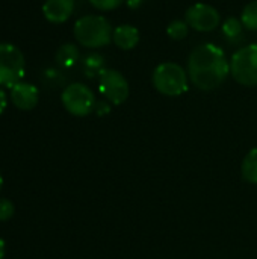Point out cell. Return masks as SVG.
<instances>
[{
  "mask_svg": "<svg viewBox=\"0 0 257 259\" xmlns=\"http://www.w3.org/2000/svg\"><path fill=\"white\" fill-rule=\"evenodd\" d=\"M5 258V241L0 238V259Z\"/></svg>",
  "mask_w": 257,
  "mask_h": 259,
  "instance_id": "7402d4cb",
  "label": "cell"
},
{
  "mask_svg": "<svg viewBox=\"0 0 257 259\" xmlns=\"http://www.w3.org/2000/svg\"><path fill=\"white\" fill-rule=\"evenodd\" d=\"M124 0H89V3L98 11H112L123 5Z\"/></svg>",
  "mask_w": 257,
  "mask_h": 259,
  "instance_id": "ac0fdd59",
  "label": "cell"
},
{
  "mask_svg": "<svg viewBox=\"0 0 257 259\" xmlns=\"http://www.w3.org/2000/svg\"><path fill=\"white\" fill-rule=\"evenodd\" d=\"M188 30H189L188 23L182 21V20H174L167 27V33L173 39H183V38H186L188 36Z\"/></svg>",
  "mask_w": 257,
  "mask_h": 259,
  "instance_id": "e0dca14e",
  "label": "cell"
},
{
  "mask_svg": "<svg viewBox=\"0 0 257 259\" xmlns=\"http://www.w3.org/2000/svg\"><path fill=\"white\" fill-rule=\"evenodd\" d=\"M241 21L244 24L245 29L248 30H257V0L250 2L241 15Z\"/></svg>",
  "mask_w": 257,
  "mask_h": 259,
  "instance_id": "2e32d148",
  "label": "cell"
},
{
  "mask_svg": "<svg viewBox=\"0 0 257 259\" xmlns=\"http://www.w3.org/2000/svg\"><path fill=\"white\" fill-rule=\"evenodd\" d=\"M14 205L8 199H0V222H6L14 215Z\"/></svg>",
  "mask_w": 257,
  "mask_h": 259,
  "instance_id": "d6986e66",
  "label": "cell"
},
{
  "mask_svg": "<svg viewBox=\"0 0 257 259\" xmlns=\"http://www.w3.org/2000/svg\"><path fill=\"white\" fill-rule=\"evenodd\" d=\"M141 2H144V0H129V5L130 6H138Z\"/></svg>",
  "mask_w": 257,
  "mask_h": 259,
  "instance_id": "603a6c76",
  "label": "cell"
},
{
  "mask_svg": "<svg viewBox=\"0 0 257 259\" xmlns=\"http://www.w3.org/2000/svg\"><path fill=\"white\" fill-rule=\"evenodd\" d=\"M242 176L250 184H257V149H251L242 161Z\"/></svg>",
  "mask_w": 257,
  "mask_h": 259,
  "instance_id": "5bb4252c",
  "label": "cell"
},
{
  "mask_svg": "<svg viewBox=\"0 0 257 259\" xmlns=\"http://www.w3.org/2000/svg\"><path fill=\"white\" fill-rule=\"evenodd\" d=\"M191 82L204 91L218 88L230 74V61L223 49L212 42L195 47L188 59Z\"/></svg>",
  "mask_w": 257,
  "mask_h": 259,
  "instance_id": "6da1fadb",
  "label": "cell"
},
{
  "mask_svg": "<svg viewBox=\"0 0 257 259\" xmlns=\"http://www.w3.org/2000/svg\"><path fill=\"white\" fill-rule=\"evenodd\" d=\"M232 77L245 87L257 85V44L239 49L230 61Z\"/></svg>",
  "mask_w": 257,
  "mask_h": 259,
  "instance_id": "5b68a950",
  "label": "cell"
},
{
  "mask_svg": "<svg viewBox=\"0 0 257 259\" xmlns=\"http://www.w3.org/2000/svg\"><path fill=\"white\" fill-rule=\"evenodd\" d=\"M153 85L161 94L176 97L188 90V76L179 64L164 62L153 71Z\"/></svg>",
  "mask_w": 257,
  "mask_h": 259,
  "instance_id": "3957f363",
  "label": "cell"
},
{
  "mask_svg": "<svg viewBox=\"0 0 257 259\" xmlns=\"http://www.w3.org/2000/svg\"><path fill=\"white\" fill-rule=\"evenodd\" d=\"M98 90L101 96L114 105H121L129 97V83L126 77L111 68H105L98 76Z\"/></svg>",
  "mask_w": 257,
  "mask_h": 259,
  "instance_id": "52a82bcc",
  "label": "cell"
},
{
  "mask_svg": "<svg viewBox=\"0 0 257 259\" xmlns=\"http://www.w3.org/2000/svg\"><path fill=\"white\" fill-rule=\"evenodd\" d=\"M2 185H3V178H2V175H0V190H2Z\"/></svg>",
  "mask_w": 257,
  "mask_h": 259,
  "instance_id": "cb8c5ba5",
  "label": "cell"
},
{
  "mask_svg": "<svg viewBox=\"0 0 257 259\" xmlns=\"http://www.w3.org/2000/svg\"><path fill=\"white\" fill-rule=\"evenodd\" d=\"M95 109H97L98 115H105L111 111V106L106 102H98V103H95Z\"/></svg>",
  "mask_w": 257,
  "mask_h": 259,
  "instance_id": "ffe728a7",
  "label": "cell"
},
{
  "mask_svg": "<svg viewBox=\"0 0 257 259\" xmlns=\"http://www.w3.org/2000/svg\"><path fill=\"white\" fill-rule=\"evenodd\" d=\"M242 29H244V24L241 20L232 17V18H227L224 23H223V33L227 39L230 41H235L238 38H241V33H242Z\"/></svg>",
  "mask_w": 257,
  "mask_h": 259,
  "instance_id": "9a60e30c",
  "label": "cell"
},
{
  "mask_svg": "<svg viewBox=\"0 0 257 259\" xmlns=\"http://www.w3.org/2000/svg\"><path fill=\"white\" fill-rule=\"evenodd\" d=\"M11 100L15 108L21 111H30L38 105L39 91L35 85L21 80L11 88Z\"/></svg>",
  "mask_w": 257,
  "mask_h": 259,
  "instance_id": "9c48e42d",
  "label": "cell"
},
{
  "mask_svg": "<svg viewBox=\"0 0 257 259\" xmlns=\"http://www.w3.org/2000/svg\"><path fill=\"white\" fill-rule=\"evenodd\" d=\"M112 41L121 50H132L139 42V30L135 26H130V24L118 26L114 30Z\"/></svg>",
  "mask_w": 257,
  "mask_h": 259,
  "instance_id": "8fae6325",
  "label": "cell"
},
{
  "mask_svg": "<svg viewBox=\"0 0 257 259\" xmlns=\"http://www.w3.org/2000/svg\"><path fill=\"white\" fill-rule=\"evenodd\" d=\"M6 105H8V99H6V93L2 90V87H0V114L5 111V108H6Z\"/></svg>",
  "mask_w": 257,
  "mask_h": 259,
  "instance_id": "44dd1931",
  "label": "cell"
},
{
  "mask_svg": "<svg viewBox=\"0 0 257 259\" xmlns=\"http://www.w3.org/2000/svg\"><path fill=\"white\" fill-rule=\"evenodd\" d=\"M26 61L21 50L9 42H0V87L12 88L21 82Z\"/></svg>",
  "mask_w": 257,
  "mask_h": 259,
  "instance_id": "277c9868",
  "label": "cell"
},
{
  "mask_svg": "<svg viewBox=\"0 0 257 259\" xmlns=\"http://www.w3.org/2000/svg\"><path fill=\"white\" fill-rule=\"evenodd\" d=\"M62 105L64 108L76 117H85L92 112L95 108V96L89 87L83 83H71L62 93Z\"/></svg>",
  "mask_w": 257,
  "mask_h": 259,
  "instance_id": "8992f818",
  "label": "cell"
},
{
  "mask_svg": "<svg viewBox=\"0 0 257 259\" xmlns=\"http://www.w3.org/2000/svg\"><path fill=\"white\" fill-rule=\"evenodd\" d=\"M82 65L88 77H95V76H100L101 71L105 70V58L98 53H89L85 56Z\"/></svg>",
  "mask_w": 257,
  "mask_h": 259,
  "instance_id": "4fadbf2b",
  "label": "cell"
},
{
  "mask_svg": "<svg viewBox=\"0 0 257 259\" xmlns=\"http://www.w3.org/2000/svg\"><path fill=\"white\" fill-rule=\"evenodd\" d=\"M79 58H80L79 49L74 44H71V42L62 44L58 49L56 55H55V59H56L58 65H61L64 68H71L73 65H76Z\"/></svg>",
  "mask_w": 257,
  "mask_h": 259,
  "instance_id": "7c38bea8",
  "label": "cell"
},
{
  "mask_svg": "<svg viewBox=\"0 0 257 259\" xmlns=\"http://www.w3.org/2000/svg\"><path fill=\"white\" fill-rule=\"evenodd\" d=\"M73 33L76 41L88 49L105 47L112 41V26L101 15H85L74 23Z\"/></svg>",
  "mask_w": 257,
  "mask_h": 259,
  "instance_id": "7a4b0ae2",
  "label": "cell"
},
{
  "mask_svg": "<svg viewBox=\"0 0 257 259\" xmlns=\"http://www.w3.org/2000/svg\"><path fill=\"white\" fill-rule=\"evenodd\" d=\"M74 12V0H45L42 14L47 21L53 24L65 23Z\"/></svg>",
  "mask_w": 257,
  "mask_h": 259,
  "instance_id": "30bf717a",
  "label": "cell"
},
{
  "mask_svg": "<svg viewBox=\"0 0 257 259\" xmlns=\"http://www.w3.org/2000/svg\"><path fill=\"white\" fill-rule=\"evenodd\" d=\"M185 21L188 23V26L198 32H211L220 26L221 17L214 6L206 3H195L188 8L185 14Z\"/></svg>",
  "mask_w": 257,
  "mask_h": 259,
  "instance_id": "ba28073f",
  "label": "cell"
}]
</instances>
